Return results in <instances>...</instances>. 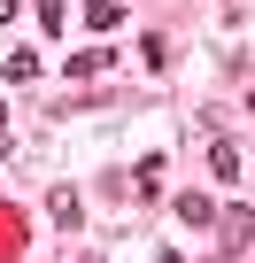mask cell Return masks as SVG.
I'll use <instances>...</instances> for the list:
<instances>
[{"label": "cell", "instance_id": "1", "mask_svg": "<svg viewBox=\"0 0 255 263\" xmlns=\"http://www.w3.org/2000/svg\"><path fill=\"white\" fill-rule=\"evenodd\" d=\"M255 240V209H224V248H247Z\"/></svg>", "mask_w": 255, "mask_h": 263}, {"label": "cell", "instance_id": "2", "mask_svg": "<svg viewBox=\"0 0 255 263\" xmlns=\"http://www.w3.org/2000/svg\"><path fill=\"white\" fill-rule=\"evenodd\" d=\"M108 62H116V54H108V47H85V54H70V78H101V70H108Z\"/></svg>", "mask_w": 255, "mask_h": 263}, {"label": "cell", "instance_id": "3", "mask_svg": "<svg viewBox=\"0 0 255 263\" xmlns=\"http://www.w3.org/2000/svg\"><path fill=\"white\" fill-rule=\"evenodd\" d=\"M209 163H217V178L240 186V147H232V140H209Z\"/></svg>", "mask_w": 255, "mask_h": 263}, {"label": "cell", "instance_id": "4", "mask_svg": "<svg viewBox=\"0 0 255 263\" xmlns=\"http://www.w3.org/2000/svg\"><path fill=\"white\" fill-rule=\"evenodd\" d=\"M178 217H186V224H217V201H209V194H178Z\"/></svg>", "mask_w": 255, "mask_h": 263}, {"label": "cell", "instance_id": "5", "mask_svg": "<svg viewBox=\"0 0 255 263\" xmlns=\"http://www.w3.org/2000/svg\"><path fill=\"white\" fill-rule=\"evenodd\" d=\"M116 16H124V0H85V24L93 31H116Z\"/></svg>", "mask_w": 255, "mask_h": 263}, {"label": "cell", "instance_id": "6", "mask_svg": "<svg viewBox=\"0 0 255 263\" xmlns=\"http://www.w3.org/2000/svg\"><path fill=\"white\" fill-rule=\"evenodd\" d=\"M132 194H147V201H155V194H163V163H155V155H147V163H140V171H132Z\"/></svg>", "mask_w": 255, "mask_h": 263}, {"label": "cell", "instance_id": "7", "mask_svg": "<svg viewBox=\"0 0 255 263\" xmlns=\"http://www.w3.org/2000/svg\"><path fill=\"white\" fill-rule=\"evenodd\" d=\"M8 78H16V85H31V78H39V54H31V47H16V54H8Z\"/></svg>", "mask_w": 255, "mask_h": 263}, {"label": "cell", "instance_id": "8", "mask_svg": "<svg viewBox=\"0 0 255 263\" xmlns=\"http://www.w3.org/2000/svg\"><path fill=\"white\" fill-rule=\"evenodd\" d=\"M0 24H16V0H0Z\"/></svg>", "mask_w": 255, "mask_h": 263}, {"label": "cell", "instance_id": "9", "mask_svg": "<svg viewBox=\"0 0 255 263\" xmlns=\"http://www.w3.org/2000/svg\"><path fill=\"white\" fill-rule=\"evenodd\" d=\"M163 263H186V255H178V248H163Z\"/></svg>", "mask_w": 255, "mask_h": 263}, {"label": "cell", "instance_id": "10", "mask_svg": "<svg viewBox=\"0 0 255 263\" xmlns=\"http://www.w3.org/2000/svg\"><path fill=\"white\" fill-rule=\"evenodd\" d=\"M0 140H8V108H0Z\"/></svg>", "mask_w": 255, "mask_h": 263}, {"label": "cell", "instance_id": "11", "mask_svg": "<svg viewBox=\"0 0 255 263\" xmlns=\"http://www.w3.org/2000/svg\"><path fill=\"white\" fill-rule=\"evenodd\" d=\"M247 108H255V93H247Z\"/></svg>", "mask_w": 255, "mask_h": 263}]
</instances>
